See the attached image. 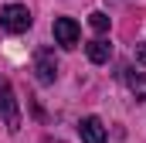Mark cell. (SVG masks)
I'll return each mask as SVG.
<instances>
[{
    "instance_id": "cell-1",
    "label": "cell",
    "mask_w": 146,
    "mask_h": 143,
    "mask_svg": "<svg viewBox=\"0 0 146 143\" xmlns=\"http://www.w3.org/2000/svg\"><path fill=\"white\" fill-rule=\"evenodd\" d=\"M0 119H3V126L10 133L21 130V102H17V96H14L7 78H0Z\"/></svg>"
},
{
    "instance_id": "cell-2",
    "label": "cell",
    "mask_w": 146,
    "mask_h": 143,
    "mask_svg": "<svg viewBox=\"0 0 146 143\" xmlns=\"http://www.w3.org/2000/svg\"><path fill=\"white\" fill-rule=\"evenodd\" d=\"M0 27L10 31V34L27 31V27H31V14H27V7H21V3H7V7H0Z\"/></svg>"
},
{
    "instance_id": "cell-3",
    "label": "cell",
    "mask_w": 146,
    "mask_h": 143,
    "mask_svg": "<svg viewBox=\"0 0 146 143\" xmlns=\"http://www.w3.org/2000/svg\"><path fill=\"white\" fill-rule=\"evenodd\" d=\"M34 72H37V82H41V85H51V82H54L58 61H54V55H51L48 48H41V51L34 55Z\"/></svg>"
},
{
    "instance_id": "cell-4",
    "label": "cell",
    "mask_w": 146,
    "mask_h": 143,
    "mask_svg": "<svg viewBox=\"0 0 146 143\" xmlns=\"http://www.w3.org/2000/svg\"><path fill=\"white\" fill-rule=\"evenodd\" d=\"M78 34H82V31H78V24H75L72 17H58V21H54V41H58L61 48H75V44H78Z\"/></svg>"
},
{
    "instance_id": "cell-5",
    "label": "cell",
    "mask_w": 146,
    "mask_h": 143,
    "mask_svg": "<svg viewBox=\"0 0 146 143\" xmlns=\"http://www.w3.org/2000/svg\"><path fill=\"white\" fill-rule=\"evenodd\" d=\"M78 133H82L85 143H106V126H102L99 116H85V119L78 123Z\"/></svg>"
},
{
    "instance_id": "cell-6",
    "label": "cell",
    "mask_w": 146,
    "mask_h": 143,
    "mask_svg": "<svg viewBox=\"0 0 146 143\" xmlns=\"http://www.w3.org/2000/svg\"><path fill=\"white\" fill-rule=\"evenodd\" d=\"M85 51H88V61H95V65H106V61L112 58V44H109V41H102V37L88 41Z\"/></svg>"
},
{
    "instance_id": "cell-7",
    "label": "cell",
    "mask_w": 146,
    "mask_h": 143,
    "mask_svg": "<svg viewBox=\"0 0 146 143\" xmlns=\"http://www.w3.org/2000/svg\"><path fill=\"white\" fill-rule=\"evenodd\" d=\"M126 85H129V92L136 96V99H146V75H126Z\"/></svg>"
},
{
    "instance_id": "cell-8",
    "label": "cell",
    "mask_w": 146,
    "mask_h": 143,
    "mask_svg": "<svg viewBox=\"0 0 146 143\" xmlns=\"http://www.w3.org/2000/svg\"><path fill=\"white\" fill-rule=\"evenodd\" d=\"M88 24H92V31H109V17H106L102 10H95V14L88 17Z\"/></svg>"
},
{
    "instance_id": "cell-9",
    "label": "cell",
    "mask_w": 146,
    "mask_h": 143,
    "mask_svg": "<svg viewBox=\"0 0 146 143\" xmlns=\"http://www.w3.org/2000/svg\"><path fill=\"white\" fill-rule=\"evenodd\" d=\"M136 61L146 65V44H136Z\"/></svg>"
}]
</instances>
